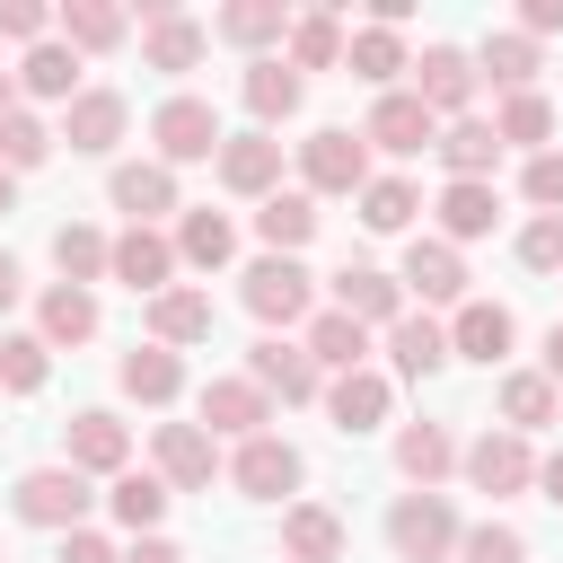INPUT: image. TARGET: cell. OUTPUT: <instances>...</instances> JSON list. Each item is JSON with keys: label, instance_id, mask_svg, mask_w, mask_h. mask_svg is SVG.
Segmentation results:
<instances>
[{"label": "cell", "instance_id": "obj_1", "mask_svg": "<svg viewBox=\"0 0 563 563\" xmlns=\"http://www.w3.org/2000/svg\"><path fill=\"white\" fill-rule=\"evenodd\" d=\"M238 290H246V308H255L264 325H308V317H317V282H308L299 255H255V264L238 273Z\"/></svg>", "mask_w": 563, "mask_h": 563}, {"label": "cell", "instance_id": "obj_2", "mask_svg": "<svg viewBox=\"0 0 563 563\" xmlns=\"http://www.w3.org/2000/svg\"><path fill=\"white\" fill-rule=\"evenodd\" d=\"M88 501H97V493H88V475H79V466H26V475H18V493H9V510H18L26 528H62V537H70V528H88Z\"/></svg>", "mask_w": 563, "mask_h": 563}, {"label": "cell", "instance_id": "obj_3", "mask_svg": "<svg viewBox=\"0 0 563 563\" xmlns=\"http://www.w3.org/2000/svg\"><path fill=\"white\" fill-rule=\"evenodd\" d=\"M457 510H449V493H396V510H387V545L405 554V563H449L457 554Z\"/></svg>", "mask_w": 563, "mask_h": 563}, {"label": "cell", "instance_id": "obj_4", "mask_svg": "<svg viewBox=\"0 0 563 563\" xmlns=\"http://www.w3.org/2000/svg\"><path fill=\"white\" fill-rule=\"evenodd\" d=\"M150 141H158V167H194V158H220V114H211V97H167L158 114H150Z\"/></svg>", "mask_w": 563, "mask_h": 563}, {"label": "cell", "instance_id": "obj_5", "mask_svg": "<svg viewBox=\"0 0 563 563\" xmlns=\"http://www.w3.org/2000/svg\"><path fill=\"white\" fill-rule=\"evenodd\" d=\"M299 176H308V194H361L369 185V141L343 132V123H317L299 141Z\"/></svg>", "mask_w": 563, "mask_h": 563}, {"label": "cell", "instance_id": "obj_6", "mask_svg": "<svg viewBox=\"0 0 563 563\" xmlns=\"http://www.w3.org/2000/svg\"><path fill=\"white\" fill-rule=\"evenodd\" d=\"M457 466H466V484H475V493H493V501L537 493V449H528L519 431H484V440H466V449H457Z\"/></svg>", "mask_w": 563, "mask_h": 563}, {"label": "cell", "instance_id": "obj_7", "mask_svg": "<svg viewBox=\"0 0 563 563\" xmlns=\"http://www.w3.org/2000/svg\"><path fill=\"white\" fill-rule=\"evenodd\" d=\"M202 53H211V26H194L176 0H150V9H141V62H150V70L185 79V70H202Z\"/></svg>", "mask_w": 563, "mask_h": 563}, {"label": "cell", "instance_id": "obj_8", "mask_svg": "<svg viewBox=\"0 0 563 563\" xmlns=\"http://www.w3.org/2000/svg\"><path fill=\"white\" fill-rule=\"evenodd\" d=\"M299 475H308V457H299L282 431H255V440H238V457H229V484H238L246 501H282V493H299Z\"/></svg>", "mask_w": 563, "mask_h": 563}, {"label": "cell", "instance_id": "obj_9", "mask_svg": "<svg viewBox=\"0 0 563 563\" xmlns=\"http://www.w3.org/2000/svg\"><path fill=\"white\" fill-rule=\"evenodd\" d=\"M194 413H202V431H211V440H255V431L273 422V396H264V387L238 369V378H202Z\"/></svg>", "mask_w": 563, "mask_h": 563}, {"label": "cell", "instance_id": "obj_10", "mask_svg": "<svg viewBox=\"0 0 563 563\" xmlns=\"http://www.w3.org/2000/svg\"><path fill=\"white\" fill-rule=\"evenodd\" d=\"M106 202H114L132 229H158L167 211H185V202H176V167H158V158H123V167L106 176Z\"/></svg>", "mask_w": 563, "mask_h": 563}, {"label": "cell", "instance_id": "obj_11", "mask_svg": "<svg viewBox=\"0 0 563 563\" xmlns=\"http://www.w3.org/2000/svg\"><path fill=\"white\" fill-rule=\"evenodd\" d=\"M106 282H123V290H141V299L176 290V238H167V229H123L114 255H106Z\"/></svg>", "mask_w": 563, "mask_h": 563}, {"label": "cell", "instance_id": "obj_12", "mask_svg": "<svg viewBox=\"0 0 563 563\" xmlns=\"http://www.w3.org/2000/svg\"><path fill=\"white\" fill-rule=\"evenodd\" d=\"M413 97L431 106V123H457L466 97H475V53H457V44H422V62H413Z\"/></svg>", "mask_w": 563, "mask_h": 563}, {"label": "cell", "instance_id": "obj_13", "mask_svg": "<svg viewBox=\"0 0 563 563\" xmlns=\"http://www.w3.org/2000/svg\"><path fill=\"white\" fill-rule=\"evenodd\" d=\"M361 141H369V150H387V158H413V150H431V141H440V123H431V106H422L413 88H387V97L369 106Z\"/></svg>", "mask_w": 563, "mask_h": 563}, {"label": "cell", "instance_id": "obj_14", "mask_svg": "<svg viewBox=\"0 0 563 563\" xmlns=\"http://www.w3.org/2000/svg\"><path fill=\"white\" fill-rule=\"evenodd\" d=\"M510 343H519V317L501 308V299H457V317H449V361H510Z\"/></svg>", "mask_w": 563, "mask_h": 563}, {"label": "cell", "instance_id": "obj_15", "mask_svg": "<svg viewBox=\"0 0 563 563\" xmlns=\"http://www.w3.org/2000/svg\"><path fill=\"white\" fill-rule=\"evenodd\" d=\"M246 378H255L264 396H282V405H308V396H325V369L308 361V343H282V334H264V343L246 352Z\"/></svg>", "mask_w": 563, "mask_h": 563}, {"label": "cell", "instance_id": "obj_16", "mask_svg": "<svg viewBox=\"0 0 563 563\" xmlns=\"http://www.w3.org/2000/svg\"><path fill=\"white\" fill-rule=\"evenodd\" d=\"M62 449H70L62 466H79V475H123V466H132V431H123V413H106V405L70 413Z\"/></svg>", "mask_w": 563, "mask_h": 563}, {"label": "cell", "instance_id": "obj_17", "mask_svg": "<svg viewBox=\"0 0 563 563\" xmlns=\"http://www.w3.org/2000/svg\"><path fill=\"white\" fill-rule=\"evenodd\" d=\"M123 123H132V106H123L114 88H79V97L62 106V132H53V141H70L79 158H106V150L123 141Z\"/></svg>", "mask_w": 563, "mask_h": 563}, {"label": "cell", "instance_id": "obj_18", "mask_svg": "<svg viewBox=\"0 0 563 563\" xmlns=\"http://www.w3.org/2000/svg\"><path fill=\"white\" fill-rule=\"evenodd\" d=\"M211 167H220V185H229V194H246V202L282 194V141H273V132H229Z\"/></svg>", "mask_w": 563, "mask_h": 563}, {"label": "cell", "instance_id": "obj_19", "mask_svg": "<svg viewBox=\"0 0 563 563\" xmlns=\"http://www.w3.org/2000/svg\"><path fill=\"white\" fill-rule=\"evenodd\" d=\"M334 308H343L352 325L387 334V325L405 317V282H396V273H378V264H343V273H334Z\"/></svg>", "mask_w": 563, "mask_h": 563}, {"label": "cell", "instance_id": "obj_20", "mask_svg": "<svg viewBox=\"0 0 563 563\" xmlns=\"http://www.w3.org/2000/svg\"><path fill=\"white\" fill-rule=\"evenodd\" d=\"M150 457H158V484H167V493H202L211 466H220L202 422H158V431H150Z\"/></svg>", "mask_w": 563, "mask_h": 563}, {"label": "cell", "instance_id": "obj_21", "mask_svg": "<svg viewBox=\"0 0 563 563\" xmlns=\"http://www.w3.org/2000/svg\"><path fill=\"white\" fill-rule=\"evenodd\" d=\"M396 282H405L422 308H431V299H449V308H457V299H466V255H457L449 238H413V246H405V264H396Z\"/></svg>", "mask_w": 563, "mask_h": 563}, {"label": "cell", "instance_id": "obj_22", "mask_svg": "<svg viewBox=\"0 0 563 563\" xmlns=\"http://www.w3.org/2000/svg\"><path fill=\"white\" fill-rule=\"evenodd\" d=\"M238 97H246V114H255V132H273V123H290L299 114V97H308V79L282 62V53H264V62H246V79H238Z\"/></svg>", "mask_w": 563, "mask_h": 563}, {"label": "cell", "instance_id": "obj_23", "mask_svg": "<svg viewBox=\"0 0 563 563\" xmlns=\"http://www.w3.org/2000/svg\"><path fill=\"white\" fill-rule=\"evenodd\" d=\"M387 405H396V387H387L378 369H343V378H325V413H334V431H343V440L378 431V422H387Z\"/></svg>", "mask_w": 563, "mask_h": 563}, {"label": "cell", "instance_id": "obj_24", "mask_svg": "<svg viewBox=\"0 0 563 563\" xmlns=\"http://www.w3.org/2000/svg\"><path fill=\"white\" fill-rule=\"evenodd\" d=\"M282 563H343V519L325 501H282Z\"/></svg>", "mask_w": 563, "mask_h": 563}, {"label": "cell", "instance_id": "obj_25", "mask_svg": "<svg viewBox=\"0 0 563 563\" xmlns=\"http://www.w3.org/2000/svg\"><path fill=\"white\" fill-rule=\"evenodd\" d=\"M440 167H449V185H493V158H501V141H493V123H475V114H457V123H440Z\"/></svg>", "mask_w": 563, "mask_h": 563}, {"label": "cell", "instance_id": "obj_26", "mask_svg": "<svg viewBox=\"0 0 563 563\" xmlns=\"http://www.w3.org/2000/svg\"><path fill=\"white\" fill-rule=\"evenodd\" d=\"M88 334H97V290L53 282V290L35 299V343H44V352H62V343H88Z\"/></svg>", "mask_w": 563, "mask_h": 563}, {"label": "cell", "instance_id": "obj_27", "mask_svg": "<svg viewBox=\"0 0 563 563\" xmlns=\"http://www.w3.org/2000/svg\"><path fill=\"white\" fill-rule=\"evenodd\" d=\"M150 343H167V352L211 343V290H194V282L158 290V299H150Z\"/></svg>", "mask_w": 563, "mask_h": 563}, {"label": "cell", "instance_id": "obj_28", "mask_svg": "<svg viewBox=\"0 0 563 563\" xmlns=\"http://www.w3.org/2000/svg\"><path fill=\"white\" fill-rule=\"evenodd\" d=\"M387 361H396V378H431V369L449 361V325H440L431 308H405V317L387 325Z\"/></svg>", "mask_w": 563, "mask_h": 563}, {"label": "cell", "instance_id": "obj_29", "mask_svg": "<svg viewBox=\"0 0 563 563\" xmlns=\"http://www.w3.org/2000/svg\"><path fill=\"white\" fill-rule=\"evenodd\" d=\"M114 378H123L132 405H176V396H185V361H176L167 343H132V352L114 361Z\"/></svg>", "mask_w": 563, "mask_h": 563}, {"label": "cell", "instance_id": "obj_30", "mask_svg": "<svg viewBox=\"0 0 563 563\" xmlns=\"http://www.w3.org/2000/svg\"><path fill=\"white\" fill-rule=\"evenodd\" d=\"M255 238H264V255H299L308 238H317V194L299 185V194H264L255 202Z\"/></svg>", "mask_w": 563, "mask_h": 563}, {"label": "cell", "instance_id": "obj_31", "mask_svg": "<svg viewBox=\"0 0 563 563\" xmlns=\"http://www.w3.org/2000/svg\"><path fill=\"white\" fill-rule=\"evenodd\" d=\"M229 255H238V220H229V211H211V202H202V211H176V264L220 273Z\"/></svg>", "mask_w": 563, "mask_h": 563}, {"label": "cell", "instance_id": "obj_32", "mask_svg": "<svg viewBox=\"0 0 563 563\" xmlns=\"http://www.w3.org/2000/svg\"><path fill=\"white\" fill-rule=\"evenodd\" d=\"M449 466H457V440H449V422H405V431H396V475H405L413 493H431Z\"/></svg>", "mask_w": 563, "mask_h": 563}, {"label": "cell", "instance_id": "obj_33", "mask_svg": "<svg viewBox=\"0 0 563 563\" xmlns=\"http://www.w3.org/2000/svg\"><path fill=\"white\" fill-rule=\"evenodd\" d=\"M537 62H545V53H537L519 26H501V35H484V53H475V79H493L501 97H528V88H537Z\"/></svg>", "mask_w": 563, "mask_h": 563}, {"label": "cell", "instance_id": "obj_34", "mask_svg": "<svg viewBox=\"0 0 563 563\" xmlns=\"http://www.w3.org/2000/svg\"><path fill=\"white\" fill-rule=\"evenodd\" d=\"M308 361L334 369V378H343V369H369V325H352L343 308H317V317H308Z\"/></svg>", "mask_w": 563, "mask_h": 563}, {"label": "cell", "instance_id": "obj_35", "mask_svg": "<svg viewBox=\"0 0 563 563\" xmlns=\"http://www.w3.org/2000/svg\"><path fill=\"white\" fill-rule=\"evenodd\" d=\"M554 413H563V396H554V378H545V369H510V378H501V431L537 440Z\"/></svg>", "mask_w": 563, "mask_h": 563}, {"label": "cell", "instance_id": "obj_36", "mask_svg": "<svg viewBox=\"0 0 563 563\" xmlns=\"http://www.w3.org/2000/svg\"><path fill=\"white\" fill-rule=\"evenodd\" d=\"M343 70H352V79H369V88L387 97V88H396V70H413V53H405V35H396V26H361V35L343 44Z\"/></svg>", "mask_w": 563, "mask_h": 563}, {"label": "cell", "instance_id": "obj_37", "mask_svg": "<svg viewBox=\"0 0 563 563\" xmlns=\"http://www.w3.org/2000/svg\"><path fill=\"white\" fill-rule=\"evenodd\" d=\"M18 97H79V53L62 44V35H44V44H26V62H18Z\"/></svg>", "mask_w": 563, "mask_h": 563}, {"label": "cell", "instance_id": "obj_38", "mask_svg": "<svg viewBox=\"0 0 563 563\" xmlns=\"http://www.w3.org/2000/svg\"><path fill=\"white\" fill-rule=\"evenodd\" d=\"M53 26H62L70 53H114V44H123V9H114V0H62Z\"/></svg>", "mask_w": 563, "mask_h": 563}, {"label": "cell", "instance_id": "obj_39", "mask_svg": "<svg viewBox=\"0 0 563 563\" xmlns=\"http://www.w3.org/2000/svg\"><path fill=\"white\" fill-rule=\"evenodd\" d=\"M211 26H220L238 53H255V62H264V44H282V35H290V9H282V0H229Z\"/></svg>", "mask_w": 563, "mask_h": 563}, {"label": "cell", "instance_id": "obj_40", "mask_svg": "<svg viewBox=\"0 0 563 563\" xmlns=\"http://www.w3.org/2000/svg\"><path fill=\"white\" fill-rule=\"evenodd\" d=\"M282 62H290V70H343V26H334L325 9L290 18V35H282Z\"/></svg>", "mask_w": 563, "mask_h": 563}, {"label": "cell", "instance_id": "obj_41", "mask_svg": "<svg viewBox=\"0 0 563 563\" xmlns=\"http://www.w3.org/2000/svg\"><path fill=\"white\" fill-rule=\"evenodd\" d=\"M493 141H501V150H528V158H537V150H554V106H545L537 88H528V97H501Z\"/></svg>", "mask_w": 563, "mask_h": 563}, {"label": "cell", "instance_id": "obj_42", "mask_svg": "<svg viewBox=\"0 0 563 563\" xmlns=\"http://www.w3.org/2000/svg\"><path fill=\"white\" fill-rule=\"evenodd\" d=\"M493 220H501V194H493V185H440V238H449V246L484 238Z\"/></svg>", "mask_w": 563, "mask_h": 563}, {"label": "cell", "instance_id": "obj_43", "mask_svg": "<svg viewBox=\"0 0 563 563\" xmlns=\"http://www.w3.org/2000/svg\"><path fill=\"white\" fill-rule=\"evenodd\" d=\"M106 255H114V238L106 229H88V220H62L53 229V264H62V282H106Z\"/></svg>", "mask_w": 563, "mask_h": 563}, {"label": "cell", "instance_id": "obj_44", "mask_svg": "<svg viewBox=\"0 0 563 563\" xmlns=\"http://www.w3.org/2000/svg\"><path fill=\"white\" fill-rule=\"evenodd\" d=\"M352 202H361V229H378V238L413 229V211H422V194H413L405 176H369V185H361Z\"/></svg>", "mask_w": 563, "mask_h": 563}, {"label": "cell", "instance_id": "obj_45", "mask_svg": "<svg viewBox=\"0 0 563 563\" xmlns=\"http://www.w3.org/2000/svg\"><path fill=\"white\" fill-rule=\"evenodd\" d=\"M106 510H114L132 537H150V528H158V510H167V484H158V475H141V466H123V475H114V493H106Z\"/></svg>", "mask_w": 563, "mask_h": 563}, {"label": "cell", "instance_id": "obj_46", "mask_svg": "<svg viewBox=\"0 0 563 563\" xmlns=\"http://www.w3.org/2000/svg\"><path fill=\"white\" fill-rule=\"evenodd\" d=\"M44 369H53V352H44L35 334H0V387H9V396H35Z\"/></svg>", "mask_w": 563, "mask_h": 563}, {"label": "cell", "instance_id": "obj_47", "mask_svg": "<svg viewBox=\"0 0 563 563\" xmlns=\"http://www.w3.org/2000/svg\"><path fill=\"white\" fill-rule=\"evenodd\" d=\"M44 158H53V132L18 106V114L0 123V167H9V176H26V167H44Z\"/></svg>", "mask_w": 563, "mask_h": 563}, {"label": "cell", "instance_id": "obj_48", "mask_svg": "<svg viewBox=\"0 0 563 563\" xmlns=\"http://www.w3.org/2000/svg\"><path fill=\"white\" fill-rule=\"evenodd\" d=\"M457 563H528V537H519L510 519H475V528L457 537Z\"/></svg>", "mask_w": 563, "mask_h": 563}, {"label": "cell", "instance_id": "obj_49", "mask_svg": "<svg viewBox=\"0 0 563 563\" xmlns=\"http://www.w3.org/2000/svg\"><path fill=\"white\" fill-rule=\"evenodd\" d=\"M519 264H528V273H563V211H537V220L519 229Z\"/></svg>", "mask_w": 563, "mask_h": 563}, {"label": "cell", "instance_id": "obj_50", "mask_svg": "<svg viewBox=\"0 0 563 563\" xmlns=\"http://www.w3.org/2000/svg\"><path fill=\"white\" fill-rule=\"evenodd\" d=\"M519 194H528L537 211H563V150H537V158L519 167Z\"/></svg>", "mask_w": 563, "mask_h": 563}, {"label": "cell", "instance_id": "obj_51", "mask_svg": "<svg viewBox=\"0 0 563 563\" xmlns=\"http://www.w3.org/2000/svg\"><path fill=\"white\" fill-rule=\"evenodd\" d=\"M0 35H9V44H44V35H53V9H44V0H0Z\"/></svg>", "mask_w": 563, "mask_h": 563}, {"label": "cell", "instance_id": "obj_52", "mask_svg": "<svg viewBox=\"0 0 563 563\" xmlns=\"http://www.w3.org/2000/svg\"><path fill=\"white\" fill-rule=\"evenodd\" d=\"M62 563H123V545L97 537V528H70V537H62Z\"/></svg>", "mask_w": 563, "mask_h": 563}, {"label": "cell", "instance_id": "obj_53", "mask_svg": "<svg viewBox=\"0 0 563 563\" xmlns=\"http://www.w3.org/2000/svg\"><path fill=\"white\" fill-rule=\"evenodd\" d=\"M519 35H528V44H537V35H563V0H528V9H519Z\"/></svg>", "mask_w": 563, "mask_h": 563}, {"label": "cell", "instance_id": "obj_54", "mask_svg": "<svg viewBox=\"0 0 563 563\" xmlns=\"http://www.w3.org/2000/svg\"><path fill=\"white\" fill-rule=\"evenodd\" d=\"M18 290H26V273H18V255H9V246H0V317H9V308H18Z\"/></svg>", "mask_w": 563, "mask_h": 563}, {"label": "cell", "instance_id": "obj_55", "mask_svg": "<svg viewBox=\"0 0 563 563\" xmlns=\"http://www.w3.org/2000/svg\"><path fill=\"white\" fill-rule=\"evenodd\" d=\"M123 563H185V545H167V537H141Z\"/></svg>", "mask_w": 563, "mask_h": 563}, {"label": "cell", "instance_id": "obj_56", "mask_svg": "<svg viewBox=\"0 0 563 563\" xmlns=\"http://www.w3.org/2000/svg\"><path fill=\"white\" fill-rule=\"evenodd\" d=\"M537 493L563 510V449H554V457H537Z\"/></svg>", "mask_w": 563, "mask_h": 563}, {"label": "cell", "instance_id": "obj_57", "mask_svg": "<svg viewBox=\"0 0 563 563\" xmlns=\"http://www.w3.org/2000/svg\"><path fill=\"white\" fill-rule=\"evenodd\" d=\"M537 369H545V378H554V396H563V325L545 334V361H537Z\"/></svg>", "mask_w": 563, "mask_h": 563}, {"label": "cell", "instance_id": "obj_58", "mask_svg": "<svg viewBox=\"0 0 563 563\" xmlns=\"http://www.w3.org/2000/svg\"><path fill=\"white\" fill-rule=\"evenodd\" d=\"M9 114H18V79L0 70V123H9Z\"/></svg>", "mask_w": 563, "mask_h": 563}, {"label": "cell", "instance_id": "obj_59", "mask_svg": "<svg viewBox=\"0 0 563 563\" xmlns=\"http://www.w3.org/2000/svg\"><path fill=\"white\" fill-rule=\"evenodd\" d=\"M9 202H18V176H9V167H0V211H9Z\"/></svg>", "mask_w": 563, "mask_h": 563}]
</instances>
